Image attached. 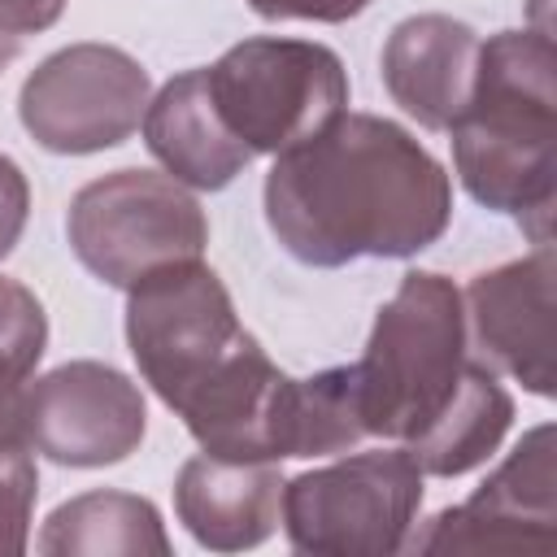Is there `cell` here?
I'll use <instances>...</instances> for the list:
<instances>
[{
	"label": "cell",
	"mask_w": 557,
	"mask_h": 557,
	"mask_svg": "<svg viewBox=\"0 0 557 557\" xmlns=\"http://www.w3.org/2000/svg\"><path fill=\"white\" fill-rule=\"evenodd\" d=\"M261 200L278 248L313 270L418 257L453 222V178L426 144L392 117L348 109L274 157Z\"/></svg>",
	"instance_id": "1"
},
{
	"label": "cell",
	"mask_w": 557,
	"mask_h": 557,
	"mask_svg": "<svg viewBox=\"0 0 557 557\" xmlns=\"http://www.w3.org/2000/svg\"><path fill=\"white\" fill-rule=\"evenodd\" d=\"M453 170L470 200L518 218L553 244L557 200V48L548 30H496L479 44V74L448 126Z\"/></svg>",
	"instance_id": "2"
},
{
	"label": "cell",
	"mask_w": 557,
	"mask_h": 557,
	"mask_svg": "<svg viewBox=\"0 0 557 557\" xmlns=\"http://www.w3.org/2000/svg\"><path fill=\"white\" fill-rule=\"evenodd\" d=\"M470 361L461 287L435 270L400 274L374 313L361 361H352L366 435L418 444L457 400Z\"/></svg>",
	"instance_id": "3"
},
{
	"label": "cell",
	"mask_w": 557,
	"mask_h": 557,
	"mask_svg": "<svg viewBox=\"0 0 557 557\" xmlns=\"http://www.w3.org/2000/svg\"><path fill=\"white\" fill-rule=\"evenodd\" d=\"M226 131L257 157H278L348 109V70L335 48L287 35H252L205 65Z\"/></svg>",
	"instance_id": "4"
},
{
	"label": "cell",
	"mask_w": 557,
	"mask_h": 557,
	"mask_svg": "<svg viewBox=\"0 0 557 557\" xmlns=\"http://www.w3.org/2000/svg\"><path fill=\"white\" fill-rule=\"evenodd\" d=\"M422 470L396 448L352 453L283 483V535L313 557L405 553L422 509Z\"/></svg>",
	"instance_id": "5"
},
{
	"label": "cell",
	"mask_w": 557,
	"mask_h": 557,
	"mask_svg": "<svg viewBox=\"0 0 557 557\" xmlns=\"http://www.w3.org/2000/svg\"><path fill=\"white\" fill-rule=\"evenodd\" d=\"M65 235L87 274L126 292L161 265L205 257L209 218L178 178L113 170L74 191Z\"/></svg>",
	"instance_id": "6"
},
{
	"label": "cell",
	"mask_w": 557,
	"mask_h": 557,
	"mask_svg": "<svg viewBox=\"0 0 557 557\" xmlns=\"http://www.w3.org/2000/svg\"><path fill=\"white\" fill-rule=\"evenodd\" d=\"M226 283L196 257L126 287V348L165 409H183L248 339Z\"/></svg>",
	"instance_id": "7"
},
{
	"label": "cell",
	"mask_w": 557,
	"mask_h": 557,
	"mask_svg": "<svg viewBox=\"0 0 557 557\" xmlns=\"http://www.w3.org/2000/svg\"><path fill=\"white\" fill-rule=\"evenodd\" d=\"M152 96L148 70L113 44H70L44 57L22 91L26 135L57 157H91L135 135Z\"/></svg>",
	"instance_id": "8"
},
{
	"label": "cell",
	"mask_w": 557,
	"mask_h": 557,
	"mask_svg": "<svg viewBox=\"0 0 557 557\" xmlns=\"http://www.w3.org/2000/svg\"><path fill=\"white\" fill-rule=\"evenodd\" d=\"M557 540V444L553 422L531 426L518 448L453 509L409 531L405 553H548Z\"/></svg>",
	"instance_id": "9"
},
{
	"label": "cell",
	"mask_w": 557,
	"mask_h": 557,
	"mask_svg": "<svg viewBox=\"0 0 557 557\" xmlns=\"http://www.w3.org/2000/svg\"><path fill=\"white\" fill-rule=\"evenodd\" d=\"M26 440L39 457L70 470L126 461L148 431V405L131 374L109 361H65L26 383Z\"/></svg>",
	"instance_id": "10"
},
{
	"label": "cell",
	"mask_w": 557,
	"mask_h": 557,
	"mask_svg": "<svg viewBox=\"0 0 557 557\" xmlns=\"http://www.w3.org/2000/svg\"><path fill=\"white\" fill-rule=\"evenodd\" d=\"M466 339L470 357L492 374H509L531 396H553L557 370V261L553 244H535L527 257L496 270H479L466 292Z\"/></svg>",
	"instance_id": "11"
},
{
	"label": "cell",
	"mask_w": 557,
	"mask_h": 557,
	"mask_svg": "<svg viewBox=\"0 0 557 557\" xmlns=\"http://www.w3.org/2000/svg\"><path fill=\"white\" fill-rule=\"evenodd\" d=\"M479 30L448 13H413L392 26L379 70L387 96L426 131H448L479 74Z\"/></svg>",
	"instance_id": "12"
},
{
	"label": "cell",
	"mask_w": 557,
	"mask_h": 557,
	"mask_svg": "<svg viewBox=\"0 0 557 557\" xmlns=\"http://www.w3.org/2000/svg\"><path fill=\"white\" fill-rule=\"evenodd\" d=\"M278 461H239L196 453L174 479V513L209 553H244L265 544L283 518Z\"/></svg>",
	"instance_id": "13"
},
{
	"label": "cell",
	"mask_w": 557,
	"mask_h": 557,
	"mask_svg": "<svg viewBox=\"0 0 557 557\" xmlns=\"http://www.w3.org/2000/svg\"><path fill=\"white\" fill-rule=\"evenodd\" d=\"M139 131H144L148 152L161 161V170L196 191L231 187L244 174V165L252 161V152L226 131V122L209 96L205 65L183 70L170 83H161L157 96H148Z\"/></svg>",
	"instance_id": "14"
},
{
	"label": "cell",
	"mask_w": 557,
	"mask_h": 557,
	"mask_svg": "<svg viewBox=\"0 0 557 557\" xmlns=\"http://www.w3.org/2000/svg\"><path fill=\"white\" fill-rule=\"evenodd\" d=\"M35 548L44 557H170V535L148 496L100 487L57 505L44 518Z\"/></svg>",
	"instance_id": "15"
},
{
	"label": "cell",
	"mask_w": 557,
	"mask_h": 557,
	"mask_svg": "<svg viewBox=\"0 0 557 557\" xmlns=\"http://www.w3.org/2000/svg\"><path fill=\"white\" fill-rule=\"evenodd\" d=\"M509 426H513V396L500 387V379L483 361H470L457 400L405 453L418 461L422 474L457 479V474H470L474 466H483L500 448Z\"/></svg>",
	"instance_id": "16"
},
{
	"label": "cell",
	"mask_w": 557,
	"mask_h": 557,
	"mask_svg": "<svg viewBox=\"0 0 557 557\" xmlns=\"http://www.w3.org/2000/svg\"><path fill=\"white\" fill-rule=\"evenodd\" d=\"M366 440L361 392L352 366H326L287 383L283 405V457H331Z\"/></svg>",
	"instance_id": "17"
},
{
	"label": "cell",
	"mask_w": 557,
	"mask_h": 557,
	"mask_svg": "<svg viewBox=\"0 0 557 557\" xmlns=\"http://www.w3.org/2000/svg\"><path fill=\"white\" fill-rule=\"evenodd\" d=\"M44 352H48V313L39 296L26 283L0 274V461L17 453H35L26 440L22 396Z\"/></svg>",
	"instance_id": "18"
},
{
	"label": "cell",
	"mask_w": 557,
	"mask_h": 557,
	"mask_svg": "<svg viewBox=\"0 0 557 557\" xmlns=\"http://www.w3.org/2000/svg\"><path fill=\"white\" fill-rule=\"evenodd\" d=\"M39 496L35 453H17L0 461V557H17L30 548V518Z\"/></svg>",
	"instance_id": "19"
},
{
	"label": "cell",
	"mask_w": 557,
	"mask_h": 557,
	"mask_svg": "<svg viewBox=\"0 0 557 557\" xmlns=\"http://www.w3.org/2000/svg\"><path fill=\"white\" fill-rule=\"evenodd\" d=\"M374 0H248V9L265 22H352L370 9Z\"/></svg>",
	"instance_id": "20"
},
{
	"label": "cell",
	"mask_w": 557,
	"mask_h": 557,
	"mask_svg": "<svg viewBox=\"0 0 557 557\" xmlns=\"http://www.w3.org/2000/svg\"><path fill=\"white\" fill-rule=\"evenodd\" d=\"M26 218H30V183L22 165L9 152H0V261L17 248Z\"/></svg>",
	"instance_id": "21"
},
{
	"label": "cell",
	"mask_w": 557,
	"mask_h": 557,
	"mask_svg": "<svg viewBox=\"0 0 557 557\" xmlns=\"http://www.w3.org/2000/svg\"><path fill=\"white\" fill-rule=\"evenodd\" d=\"M65 13V0H0V30L9 35H39L48 26H57V17Z\"/></svg>",
	"instance_id": "22"
},
{
	"label": "cell",
	"mask_w": 557,
	"mask_h": 557,
	"mask_svg": "<svg viewBox=\"0 0 557 557\" xmlns=\"http://www.w3.org/2000/svg\"><path fill=\"white\" fill-rule=\"evenodd\" d=\"M17 52H22V39H17V35H9V30H0V74L17 61Z\"/></svg>",
	"instance_id": "23"
}]
</instances>
